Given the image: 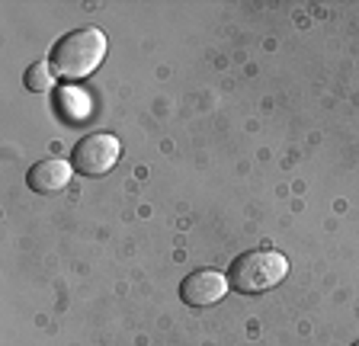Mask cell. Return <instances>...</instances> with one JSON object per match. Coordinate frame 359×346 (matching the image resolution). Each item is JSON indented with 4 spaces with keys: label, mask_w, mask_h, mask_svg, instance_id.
Instances as JSON below:
<instances>
[{
    "label": "cell",
    "mask_w": 359,
    "mask_h": 346,
    "mask_svg": "<svg viewBox=\"0 0 359 346\" xmlns=\"http://www.w3.org/2000/svg\"><path fill=\"white\" fill-rule=\"evenodd\" d=\"M26 87L29 90H36V93H42V90H48L52 87V81H55V71H52V64L48 61H36V64H29V71H26Z\"/></svg>",
    "instance_id": "cell-7"
},
{
    "label": "cell",
    "mask_w": 359,
    "mask_h": 346,
    "mask_svg": "<svg viewBox=\"0 0 359 346\" xmlns=\"http://www.w3.org/2000/svg\"><path fill=\"white\" fill-rule=\"evenodd\" d=\"M71 173H74V167L67 164V160H39L36 167L29 170V177H26V183H29L32 193H42V196H52V193H61V189L71 183Z\"/></svg>",
    "instance_id": "cell-5"
},
{
    "label": "cell",
    "mask_w": 359,
    "mask_h": 346,
    "mask_svg": "<svg viewBox=\"0 0 359 346\" xmlns=\"http://www.w3.org/2000/svg\"><path fill=\"white\" fill-rule=\"evenodd\" d=\"M58 109L67 122H83L90 119V99L77 87H61L58 90Z\"/></svg>",
    "instance_id": "cell-6"
},
{
    "label": "cell",
    "mask_w": 359,
    "mask_h": 346,
    "mask_svg": "<svg viewBox=\"0 0 359 346\" xmlns=\"http://www.w3.org/2000/svg\"><path fill=\"white\" fill-rule=\"evenodd\" d=\"M103 58H106V36L100 29H93V26H87V29H74L65 39H58L48 64L65 81H83L103 64Z\"/></svg>",
    "instance_id": "cell-1"
},
{
    "label": "cell",
    "mask_w": 359,
    "mask_h": 346,
    "mask_svg": "<svg viewBox=\"0 0 359 346\" xmlns=\"http://www.w3.org/2000/svg\"><path fill=\"white\" fill-rule=\"evenodd\" d=\"M228 286H231L228 276H222L218 270H196L180 282V295L193 308H209L228 295Z\"/></svg>",
    "instance_id": "cell-4"
},
{
    "label": "cell",
    "mask_w": 359,
    "mask_h": 346,
    "mask_svg": "<svg viewBox=\"0 0 359 346\" xmlns=\"http://www.w3.org/2000/svg\"><path fill=\"white\" fill-rule=\"evenodd\" d=\"M122 148H119V138L116 135H106V132H93V135L81 138V144L74 148L71 154V167L83 177H103L116 167L119 160Z\"/></svg>",
    "instance_id": "cell-3"
},
{
    "label": "cell",
    "mask_w": 359,
    "mask_h": 346,
    "mask_svg": "<svg viewBox=\"0 0 359 346\" xmlns=\"http://www.w3.org/2000/svg\"><path fill=\"white\" fill-rule=\"evenodd\" d=\"M289 272V260H285L279 250H247L231 263V272H228V282L234 286V292L241 295H260L266 289H276L279 282Z\"/></svg>",
    "instance_id": "cell-2"
},
{
    "label": "cell",
    "mask_w": 359,
    "mask_h": 346,
    "mask_svg": "<svg viewBox=\"0 0 359 346\" xmlns=\"http://www.w3.org/2000/svg\"><path fill=\"white\" fill-rule=\"evenodd\" d=\"M353 346H359V343H353Z\"/></svg>",
    "instance_id": "cell-8"
}]
</instances>
